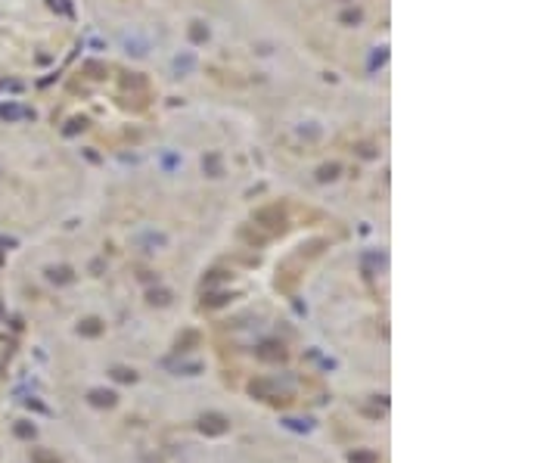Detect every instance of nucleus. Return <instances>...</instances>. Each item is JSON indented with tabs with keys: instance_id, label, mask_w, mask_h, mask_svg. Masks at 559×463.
Here are the masks:
<instances>
[]
</instances>
